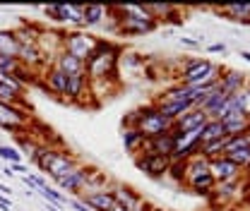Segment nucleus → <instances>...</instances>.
<instances>
[{
	"instance_id": "19",
	"label": "nucleus",
	"mask_w": 250,
	"mask_h": 211,
	"mask_svg": "<svg viewBox=\"0 0 250 211\" xmlns=\"http://www.w3.org/2000/svg\"><path fill=\"white\" fill-rule=\"evenodd\" d=\"M173 151H176V137H173L171 132H166V134L145 139V149H142V153H154V156H166V158H171Z\"/></svg>"
},
{
	"instance_id": "6",
	"label": "nucleus",
	"mask_w": 250,
	"mask_h": 211,
	"mask_svg": "<svg viewBox=\"0 0 250 211\" xmlns=\"http://www.w3.org/2000/svg\"><path fill=\"white\" fill-rule=\"evenodd\" d=\"M135 115H137L135 127L145 134V139L166 134V132H171V127H173V122L166 120V118L156 111L154 103H152V106H145V108H140V111H135Z\"/></svg>"
},
{
	"instance_id": "27",
	"label": "nucleus",
	"mask_w": 250,
	"mask_h": 211,
	"mask_svg": "<svg viewBox=\"0 0 250 211\" xmlns=\"http://www.w3.org/2000/svg\"><path fill=\"white\" fill-rule=\"evenodd\" d=\"M226 19L231 22H241V24H250V2H241V5H221L217 7Z\"/></svg>"
},
{
	"instance_id": "31",
	"label": "nucleus",
	"mask_w": 250,
	"mask_h": 211,
	"mask_svg": "<svg viewBox=\"0 0 250 211\" xmlns=\"http://www.w3.org/2000/svg\"><path fill=\"white\" fill-rule=\"evenodd\" d=\"M226 142H229V137H224V139H214V142H202V144H200V149H197V153H200L202 158H207V161H214V158H219V156H224Z\"/></svg>"
},
{
	"instance_id": "28",
	"label": "nucleus",
	"mask_w": 250,
	"mask_h": 211,
	"mask_svg": "<svg viewBox=\"0 0 250 211\" xmlns=\"http://www.w3.org/2000/svg\"><path fill=\"white\" fill-rule=\"evenodd\" d=\"M156 106V111L166 118V120H171V122H176L181 115H186L188 111H192V103H178V101H171V103H154Z\"/></svg>"
},
{
	"instance_id": "17",
	"label": "nucleus",
	"mask_w": 250,
	"mask_h": 211,
	"mask_svg": "<svg viewBox=\"0 0 250 211\" xmlns=\"http://www.w3.org/2000/svg\"><path fill=\"white\" fill-rule=\"evenodd\" d=\"M43 84L48 87V91L53 94V96H58V98H65L67 101V87H70V77L61 72L56 65H48L46 70H43Z\"/></svg>"
},
{
	"instance_id": "24",
	"label": "nucleus",
	"mask_w": 250,
	"mask_h": 211,
	"mask_svg": "<svg viewBox=\"0 0 250 211\" xmlns=\"http://www.w3.org/2000/svg\"><path fill=\"white\" fill-rule=\"evenodd\" d=\"M53 65H56V67H58L61 72H65L67 77H77V75H84V62L77 60V58H72V56H67L65 51H61V53L56 56Z\"/></svg>"
},
{
	"instance_id": "40",
	"label": "nucleus",
	"mask_w": 250,
	"mask_h": 211,
	"mask_svg": "<svg viewBox=\"0 0 250 211\" xmlns=\"http://www.w3.org/2000/svg\"><path fill=\"white\" fill-rule=\"evenodd\" d=\"M0 209H2V211H10V209H12V199L0 194Z\"/></svg>"
},
{
	"instance_id": "41",
	"label": "nucleus",
	"mask_w": 250,
	"mask_h": 211,
	"mask_svg": "<svg viewBox=\"0 0 250 211\" xmlns=\"http://www.w3.org/2000/svg\"><path fill=\"white\" fill-rule=\"evenodd\" d=\"M0 194H2V197H12V190H10L7 185H2V182H0Z\"/></svg>"
},
{
	"instance_id": "43",
	"label": "nucleus",
	"mask_w": 250,
	"mask_h": 211,
	"mask_svg": "<svg viewBox=\"0 0 250 211\" xmlns=\"http://www.w3.org/2000/svg\"><path fill=\"white\" fill-rule=\"evenodd\" d=\"M108 211H127V209H125V207H121V204L116 202V204H113V207H111V209H108Z\"/></svg>"
},
{
	"instance_id": "33",
	"label": "nucleus",
	"mask_w": 250,
	"mask_h": 211,
	"mask_svg": "<svg viewBox=\"0 0 250 211\" xmlns=\"http://www.w3.org/2000/svg\"><path fill=\"white\" fill-rule=\"evenodd\" d=\"M39 194L48 202V204H56V207H62V204H67V197L62 194V192H58V190H53V187H41L39 190Z\"/></svg>"
},
{
	"instance_id": "42",
	"label": "nucleus",
	"mask_w": 250,
	"mask_h": 211,
	"mask_svg": "<svg viewBox=\"0 0 250 211\" xmlns=\"http://www.w3.org/2000/svg\"><path fill=\"white\" fill-rule=\"evenodd\" d=\"M238 56H241V58H243V60H246V62H250V51H241Z\"/></svg>"
},
{
	"instance_id": "25",
	"label": "nucleus",
	"mask_w": 250,
	"mask_h": 211,
	"mask_svg": "<svg viewBox=\"0 0 250 211\" xmlns=\"http://www.w3.org/2000/svg\"><path fill=\"white\" fill-rule=\"evenodd\" d=\"M123 144L130 156H140L145 149V134L137 127H123Z\"/></svg>"
},
{
	"instance_id": "14",
	"label": "nucleus",
	"mask_w": 250,
	"mask_h": 211,
	"mask_svg": "<svg viewBox=\"0 0 250 211\" xmlns=\"http://www.w3.org/2000/svg\"><path fill=\"white\" fill-rule=\"evenodd\" d=\"M200 130H192V132H183V134H173L176 137V151L171 156V161H188L190 156H195L197 149H200Z\"/></svg>"
},
{
	"instance_id": "44",
	"label": "nucleus",
	"mask_w": 250,
	"mask_h": 211,
	"mask_svg": "<svg viewBox=\"0 0 250 211\" xmlns=\"http://www.w3.org/2000/svg\"><path fill=\"white\" fill-rule=\"evenodd\" d=\"M48 204V202H46ZM48 211H61V207H56V204H48Z\"/></svg>"
},
{
	"instance_id": "23",
	"label": "nucleus",
	"mask_w": 250,
	"mask_h": 211,
	"mask_svg": "<svg viewBox=\"0 0 250 211\" xmlns=\"http://www.w3.org/2000/svg\"><path fill=\"white\" fill-rule=\"evenodd\" d=\"M221 125H224L226 137H236V134H246L250 130V118L246 113H231L221 120Z\"/></svg>"
},
{
	"instance_id": "10",
	"label": "nucleus",
	"mask_w": 250,
	"mask_h": 211,
	"mask_svg": "<svg viewBox=\"0 0 250 211\" xmlns=\"http://www.w3.org/2000/svg\"><path fill=\"white\" fill-rule=\"evenodd\" d=\"M94 173H96V168L94 166H77L75 171H70L65 178H61V180H56V185L61 187V190H65L67 194H75V197H82V192H84V187H87V182H89V178H92Z\"/></svg>"
},
{
	"instance_id": "4",
	"label": "nucleus",
	"mask_w": 250,
	"mask_h": 211,
	"mask_svg": "<svg viewBox=\"0 0 250 211\" xmlns=\"http://www.w3.org/2000/svg\"><path fill=\"white\" fill-rule=\"evenodd\" d=\"M188 190H192L195 194L200 197H209V192L214 190V178H212V171H209V161L202 158L200 153L190 156L186 161V173H183V182Z\"/></svg>"
},
{
	"instance_id": "29",
	"label": "nucleus",
	"mask_w": 250,
	"mask_h": 211,
	"mask_svg": "<svg viewBox=\"0 0 250 211\" xmlns=\"http://www.w3.org/2000/svg\"><path fill=\"white\" fill-rule=\"evenodd\" d=\"M145 10L154 17L159 24H161L164 19H173V17L178 15V7L171 5V2H164V5H161V2H149V5H145Z\"/></svg>"
},
{
	"instance_id": "20",
	"label": "nucleus",
	"mask_w": 250,
	"mask_h": 211,
	"mask_svg": "<svg viewBox=\"0 0 250 211\" xmlns=\"http://www.w3.org/2000/svg\"><path fill=\"white\" fill-rule=\"evenodd\" d=\"M209 120L200 108H192V111H188L186 115H181L178 120L173 122V127H171V134H183V132H192V130H200L205 122Z\"/></svg>"
},
{
	"instance_id": "15",
	"label": "nucleus",
	"mask_w": 250,
	"mask_h": 211,
	"mask_svg": "<svg viewBox=\"0 0 250 211\" xmlns=\"http://www.w3.org/2000/svg\"><path fill=\"white\" fill-rule=\"evenodd\" d=\"M248 84H250L248 72H241V70H221V75L217 79V89L221 94H226V96L243 91Z\"/></svg>"
},
{
	"instance_id": "22",
	"label": "nucleus",
	"mask_w": 250,
	"mask_h": 211,
	"mask_svg": "<svg viewBox=\"0 0 250 211\" xmlns=\"http://www.w3.org/2000/svg\"><path fill=\"white\" fill-rule=\"evenodd\" d=\"M192 98H195V89H190L186 84H181V82H176V84H171L168 89H164V94L156 98L154 103H171V101H178V103H192ZM195 108V106H192Z\"/></svg>"
},
{
	"instance_id": "5",
	"label": "nucleus",
	"mask_w": 250,
	"mask_h": 211,
	"mask_svg": "<svg viewBox=\"0 0 250 211\" xmlns=\"http://www.w3.org/2000/svg\"><path fill=\"white\" fill-rule=\"evenodd\" d=\"M96 43H99V36H94L92 31L87 29H72L62 34V51L82 62H87V58L96 48Z\"/></svg>"
},
{
	"instance_id": "16",
	"label": "nucleus",
	"mask_w": 250,
	"mask_h": 211,
	"mask_svg": "<svg viewBox=\"0 0 250 211\" xmlns=\"http://www.w3.org/2000/svg\"><path fill=\"white\" fill-rule=\"evenodd\" d=\"M209 171H212V178L214 182H226V180H238V178H246L243 175V168H238L233 161H229L226 156H219L214 161H209Z\"/></svg>"
},
{
	"instance_id": "2",
	"label": "nucleus",
	"mask_w": 250,
	"mask_h": 211,
	"mask_svg": "<svg viewBox=\"0 0 250 211\" xmlns=\"http://www.w3.org/2000/svg\"><path fill=\"white\" fill-rule=\"evenodd\" d=\"M116 15V34L118 36H147L159 29V22L145 10V5H118L111 7Z\"/></svg>"
},
{
	"instance_id": "7",
	"label": "nucleus",
	"mask_w": 250,
	"mask_h": 211,
	"mask_svg": "<svg viewBox=\"0 0 250 211\" xmlns=\"http://www.w3.org/2000/svg\"><path fill=\"white\" fill-rule=\"evenodd\" d=\"M243 194H246V178H238V180L217 182L207 199H209V204H214V207H229L231 202H236V199L243 197Z\"/></svg>"
},
{
	"instance_id": "37",
	"label": "nucleus",
	"mask_w": 250,
	"mask_h": 211,
	"mask_svg": "<svg viewBox=\"0 0 250 211\" xmlns=\"http://www.w3.org/2000/svg\"><path fill=\"white\" fill-rule=\"evenodd\" d=\"M7 168H10L12 173H20V175H29V168H27L24 163H10Z\"/></svg>"
},
{
	"instance_id": "1",
	"label": "nucleus",
	"mask_w": 250,
	"mask_h": 211,
	"mask_svg": "<svg viewBox=\"0 0 250 211\" xmlns=\"http://www.w3.org/2000/svg\"><path fill=\"white\" fill-rule=\"evenodd\" d=\"M123 46L111 41V38H99L94 53L84 62V75L89 79V84L96 82H106L113 79L118 75V60H121Z\"/></svg>"
},
{
	"instance_id": "32",
	"label": "nucleus",
	"mask_w": 250,
	"mask_h": 211,
	"mask_svg": "<svg viewBox=\"0 0 250 211\" xmlns=\"http://www.w3.org/2000/svg\"><path fill=\"white\" fill-rule=\"evenodd\" d=\"M224 137H226V132H224L221 120H207L202 125V132H200V139L202 142H214V139H224Z\"/></svg>"
},
{
	"instance_id": "21",
	"label": "nucleus",
	"mask_w": 250,
	"mask_h": 211,
	"mask_svg": "<svg viewBox=\"0 0 250 211\" xmlns=\"http://www.w3.org/2000/svg\"><path fill=\"white\" fill-rule=\"evenodd\" d=\"M113 197H116V202L125 207L127 211H142L145 207V199L130 187V185H116L113 187Z\"/></svg>"
},
{
	"instance_id": "45",
	"label": "nucleus",
	"mask_w": 250,
	"mask_h": 211,
	"mask_svg": "<svg viewBox=\"0 0 250 211\" xmlns=\"http://www.w3.org/2000/svg\"><path fill=\"white\" fill-rule=\"evenodd\" d=\"M243 175H246V180H250V166L246 168V171H243Z\"/></svg>"
},
{
	"instance_id": "30",
	"label": "nucleus",
	"mask_w": 250,
	"mask_h": 211,
	"mask_svg": "<svg viewBox=\"0 0 250 211\" xmlns=\"http://www.w3.org/2000/svg\"><path fill=\"white\" fill-rule=\"evenodd\" d=\"M17 51H20V43H17L15 31L12 29H0V56L17 58Z\"/></svg>"
},
{
	"instance_id": "8",
	"label": "nucleus",
	"mask_w": 250,
	"mask_h": 211,
	"mask_svg": "<svg viewBox=\"0 0 250 211\" xmlns=\"http://www.w3.org/2000/svg\"><path fill=\"white\" fill-rule=\"evenodd\" d=\"M29 115H27V108L22 106H12V103H2L0 101V127L7 130V132H27L29 130Z\"/></svg>"
},
{
	"instance_id": "3",
	"label": "nucleus",
	"mask_w": 250,
	"mask_h": 211,
	"mask_svg": "<svg viewBox=\"0 0 250 211\" xmlns=\"http://www.w3.org/2000/svg\"><path fill=\"white\" fill-rule=\"evenodd\" d=\"M221 65H217L209 58H186L183 60V70L178 72V82L186 84L190 89H200V87H212L217 84L219 75H221Z\"/></svg>"
},
{
	"instance_id": "18",
	"label": "nucleus",
	"mask_w": 250,
	"mask_h": 211,
	"mask_svg": "<svg viewBox=\"0 0 250 211\" xmlns=\"http://www.w3.org/2000/svg\"><path fill=\"white\" fill-rule=\"evenodd\" d=\"M92 211H108L116 204V197H113V187H104V190H92V192H82L80 197Z\"/></svg>"
},
{
	"instance_id": "9",
	"label": "nucleus",
	"mask_w": 250,
	"mask_h": 211,
	"mask_svg": "<svg viewBox=\"0 0 250 211\" xmlns=\"http://www.w3.org/2000/svg\"><path fill=\"white\" fill-rule=\"evenodd\" d=\"M43 12L53 22L84 29V5H51V7H43Z\"/></svg>"
},
{
	"instance_id": "36",
	"label": "nucleus",
	"mask_w": 250,
	"mask_h": 211,
	"mask_svg": "<svg viewBox=\"0 0 250 211\" xmlns=\"http://www.w3.org/2000/svg\"><path fill=\"white\" fill-rule=\"evenodd\" d=\"M67 204H70V207H72L75 211H92L89 207H87V204H84V202H82V199H80V197H75V199H67Z\"/></svg>"
},
{
	"instance_id": "11",
	"label": "nucleus",
	"mask_w": 250,
	"mask_h": 211,
	"mask_svg": "<svg viewBox=\"0 0 250 211\" xmlns=\"http://www.w3.org/2000/svg\"><path fill=\"white\" fill-rule=\"evenodd\" d=\"M80 166V158L72 153V151L67 149H56V153H53V158L48 161V166H46V175L51 178V180H61V178H65L70 171H75Z\"/></svg>"
},
{
	"instance_id": "26",
	"label": "nucleus",
	"mask_w": 250,
	"mask_h": 211,
	"mask_svg": "<svg viewBox=\"0 0 250 211\" xmlns=\"http://www.w3.org/2000/svg\"><path fill=\"white\" fill-rule=\"evenodd\" d=\"M108 15H111V7H104V5H84V29L101 27Z\"/></svg>"
},
{
	"instance_id": "35",
	"label": "nucleus",
	"mask_w": 250,
	"mask_h": 211,
	"mask_svg": "<svg viewBox=\"0 0 250 211\" xmlns=\"http://www.w3.org/2000/svg\"><path fill=\"white\" fill-rule=\"evenodd\" d=\"M22 70V62L17 58H7V56H0V75H17Z\"/></svg>"
},
{
	"instance_id": "38",
	"label": "nucleus",
	"mask_w": 250,
	"mask_h": 211,
	"mask_svg": "<svg viewBox=\"0 0 250 211\" xmlns=\"http://www.w3.org/2000/svg\"><path fill=\"white\" fill-rule=\"evenodd\" d=\"M181 46H188V48H197V46H200V38H188V36H183V38H181Z\"/></svg>"
},
{
	"instance_id": "13",
	"label": "nucleus",
	"mask_w": 250,
	"mask_h": 211,
	"mask_svg": "<svg viewBox=\"0 0 250 211\" xmlns=\"http://www.w3.org/2000/svg\"><path fill=\"white\" fill-rule=\"evenodd\" d=\"M135 166H137L145 175L159 180V178H166V175H168V171H171V158L154 156V153H140V156H135Z\"/></svg>"
},
{
	"instance_id": "39",
	"label": "nucleus",
	"mask_w": 250,
	"mask_h": 211,
	"mask_svg": "<svg viewBox=\"0 0 250 211\" xmlns=\"http://www.w3.org/2000/svg\"><path fill=\"white\" fill-rule=\"evenodd\" d=\"M207 53H226V46L224 43H212V46H207Z\"/></svg>"
},
{
	"instance_id": "12",
	"label": "nucleus",
	"mask_w": 250,
	"mask_h": 211,
	"mask_svg": "<svg viewBox=\"0 0 250 211\" xmlns=\"http://www.w3.org/2000/svg\"><path fill=\"white\" fill-rule=\"evenodd\" d=\"M224 156L229 161H233L238 168H248L250 166V134H236V137H229L226 142V149H224Z\"/></svg>"
},
{
	"instance_id": "34",
	"label": "nucleus",
	"mask_w": 250,
	"mask_h": 211,
	"mask_svg": "<svg viewBox=\"0 0 250 211\" xmlns=\"http://www.w3.org/2000/svg\"><path fill=\"white\" fill-rule=\"evenodd\" d=\"M0 161H5L7 166L10 163H22V153L10 144H0Z\"/></svg>"
}]
</instances>
